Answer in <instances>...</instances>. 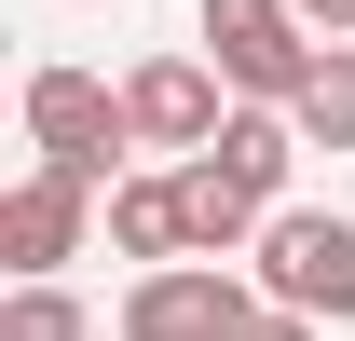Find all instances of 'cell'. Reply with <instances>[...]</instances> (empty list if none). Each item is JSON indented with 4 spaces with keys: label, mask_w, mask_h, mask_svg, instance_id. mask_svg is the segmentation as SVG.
<instances>
[{
    "label": "cell",
    "mask_w": 355,
    "mask_h": 341,
    "mask_svg": "<svg viewBox=\"0 0 355 341\" xmlns=\"http://www.w3.org/2000/svg\"><path fill=\"white\" fill-rule=\"evenodd\" d=\"M178 205H191V259H232V246H260V232H273V205H246V191H232L205 150L178 164Z\"/></svg>",
    "instance_id": "cell-9"
},
{
    "label": "cell",
    "mask_w": 355,
    "mask_h": 341,
    "mask_svg": "<svg viewBox=\"0 0 355 341\" xmlns=\"http://www.w3.org/2000/svg\"><path fill=\"white\" fill-rule=\"evenodd\" d=\"M191 28H205V69H219L246 110H287V96L314 82V55H328V42L301 28V0H205Z\"/></svg>",
    "instance_id": "cell-1"
},
{
    "label": "cell",
    "mask_w": 355,
    "mask_h": 341,
    "mask_svg": "<svg viewBox=\"0 0 355 341\" xmlns=\"http://www.w3.org/2000/svg\"><path fill=\"white\" fill-rule=\"evenodd\" d=\"M123 96L96 82V69H28V150H42V164H69V177H96V191H123Z\"/></svg>",
    "instance_id": "cell-3"
},
{
    "label": "cell",
    "mask_w": 355,
    "mask_h": 341,
    "mask_svg": "<svg viewBox=\"0 0 355 341\" xmlns=\"http://www.w3.org/2000/svg\"><path fill=\"white\" fill-rule=\"evenodd\" d=\"M205 164H219L232 191H246V205H273V191H287V164H301V123H287V110H232Z\"/></svg>",
    "instance_id": "cell-7"
},
{
    "label": "cell",
    "mask_w": 355,
    "mask_h": 341,
    "mask_svg": "<svg viewBox=\"0 0 355 341\" xmlns=\"http://www.w3.org/2000/svg\"><path fill=\"white\" fill-rule=\"evenodd\" d=\"M260 328V300L232 287L219 259H178V273H137L123 300V341H246Z\"/></svg>",
    "instance_id": "cell-5"
},
{
    "label": "cell",
    "mask_w": 355,
    "mask_h": 341,
    "mask_svg": "<svg viewBox=\"0 0 355 341\" xmlns=\"http://www.w3.org/2000/svg\"><path fill=\"white\" fill-rule=\"evenodd\" d=\"M83 205H96V177H69V164H28L0 191V259H14V287H55V273L83 259Z\"/></svg>",
    "instance_id": "cell-4"
},
{
    "label": "cell",
    "mask_w": 355,
    "mask_h": 341,
    "mask_svg": "<svg viewBox=\"0 0 355 341\" xmlns=\"http://www.w3.org/2000/svg\"><path fill=\"white\" fill-rule=\"evenodd\" d=\"M110 246L150 259V273L191 259V205H178V177H123V191H110Z\"/></svg>",
    "instance_id": "cell-8"
},
{
    "label": "cell",
    "mask_w": 355,
    "mask_h": 341,
    "mask_svg": "<svg viewBox=\"0 0 355 341\" xmlns=\"http://www.w3.org/2000/svg\"><path fill=\"white\" fill-rule=\"evenodd\" d=\"M287 123H301V150H355V55L342 42L314 55V82L287 96Z\"/></svg>",
    "instance_id": "cell-10"
},
{
    "label": "cell",
    "mask_w": 355,
    "mask_h": 341,
    "mask_svg": "<svg viewBox=\"0 0 355 341\" xmlns=\"http://www.w3.org/2000/svg\"><path fill=\"white\" fill-rule=\"evenodd\" d=\"M246 341H314V314H273V300H260V328H246Z\"/></svg>",
    "instance_id": "cell-13"
},
{
    "label": "cell",
    "mask_w": 355,
    "mask_h": 341,
    "mask_svg": "<svg viewBox=\"0 0 355 341\" xmlns=\"http://www.w3.org/2000/svg\"><path fill=\"white\" fill-rule=\"evenodd\" d=\"M301 28H328V42H355V0H301Z\"/></svg>",
    "instance_id": "cell-12"
},
{
    "label": "cell",
    "mask_w": 355,
    "mask_h": 341,
    "mask_svg": "<svg viewBox=\"0 0 355 341\" xmlns=\"http://www.w3.org/2000/svg\"><path fill=\"white\" fill-rule=\"evenodd\" d=\"M0 341H96V314L69 287H14V300H0Z\"/></svg>",
    "instance_id": "cell-11"
},
{
    "label": "cell",
    "mask_w": 355,
    "mask_h": 341,
    "mask_svg": "<svg viewBox=\"0 0 355 341\" xmlns=\"http://www.w3.org/2000/svg\"><path fill=\"white\" fill-rule=\"evenodd\" d=\"M123 123L150 137V150H219V69H205V55H150V69H137L123 82Z\"/></svg>",
    "instance_id": "cell-6"
},
{
    "label": "cell",
    "mask_w": 355,
    "mask_h": 341,
    "mask_svg": "<svg viewBox=\"0 0 355 341\" xmlns=\"http://www.w3.org/2000/svg\"><path fill=\"white\" fill-rule=\"evenodd\" d=\"M260 287H273V314L355 328V218H328V205H273V232H260Z\"/></svg>",
    "instance_id": "cell-2"
}]
</instances>
